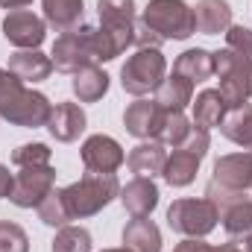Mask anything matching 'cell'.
<instances>
[{
  "label": "cell",
  "instance_id": "obj_37",
  "mask_svg": "<svg viewBox=\"0 0 252 252\" xmlns=\"http://www.w3.org/2000/svg\"><path fill=\"white\" fill-rule=\"evenodd\" d=\"M12 182H15V176L9 173L6 164H0V199H9V193H12Z\"/></svg>",
  "mask_w": 252,
  "mask_h": 252
},
{
  "label": "cell",
  "instance_id": "obj_2",
  "mask_svg": "<svg viewBox=\"0 0 252 252\" xmlns=\"http://www.w3.org/2000/svg\"><path fill=\"white\" fill-rule=\"evenodd\" d=\"M64 205L70 211V220H85L94 217L97 211H103L118 193H121V182L115 173H85L79 182L62 188Z\"/></svg>",
  "mask_w": 252,
  "mask_h": 252
},
{
  "label": "cell",
  "instance_id": "obj_18",
  "mask_svg": "<svg viewBox=\"0 0 252 252\" xmlns=\"http://www.w3.org/2000/svg\"><path fill=\"white\" fill-rule=\"evenodd\" d=\"M196 32L202 35H220L232 27V6L226 0H199L193 6Z\"/></svg>",
  "mask_w": 252,
  "mask_h": 252
},
{
  "label": "cell",
  "instance_id": "obj_13",
  "mask_svg": "<svg viewBox=\"0 0 252 252\" xmlns=\"http://www.w3.org/2000/svg\"><path fill=\"white\" fill-rule=\"evenodd\" d=\"M97 12H100V27L115 32L118 38H124L126 44H132V32H135V0H97Z\"/></svg>",
  "mask_w": 252,
  "mask_h": 252
},
{
  "label": "cell",
  "instance_id": "obj_7",
  "mask_svg": "<svg viewBox=\"0 0 252 252\" xmlns=\"http://www.w3.org/2000/svg\"><path fill=\"white\" fill-rule=\"evenodd\" d=\"M217 208L211 199H176L167 208V226L185 238H205L217 226Z\"/></svg>",
  "mask_w": 252,
  "mask_h": 252
},
{
  "label": "cell",
  "instance_id": "obj_29",
  "mask_svg": "<svg viewBox=\"0 0 252 252\" xmlns=\"http://www.w3.org/2000/svg\"><path fill=\"white\" fill-rule=\"evenodd\" d=\"M38 220L44 223V226H53V229H62L70 223V211H67V205H64V193L62 190H50L41 202H38Z\"/></svg>",
  "mask_w": 252,
  "mask_h": 252
},
{
  "label": "cell",
  "instance_id": "obj_27",
  "mask_svg": "<svg viewBox=\"0 0 252 252\" xmlns=\"http://www.w3.org/2000/svg\"><path fill=\"white\" fill-rule=\"evenodd\" d=\"M41 6H44V21L59 32L76 30L85 9L82 0H41Z\"/></svg>",
  "mask_w": 252,
  "mask_h": 252
},
{
  "label": "cell",
  "instance_id": "obj_30",
  "mask_svg": "<svg viewBox=\"0 0 252 252\" xmlns=\"http://www.w3.org/2000/svg\"><path fill=\"white\" fill-rule=\"evenodd\" d=\"M91 232L82 226H62L53 238V252H91Z\"/></svg>",
  "mask_w": 252,
  "mask_h": 252
},
{
  "label": "cell",
  "instance_id": "obj_25",
  "mask_svg": "<svg viewBox=\"0 0 252 252\" xmlns=\"http://www.w3.org/2000/svg\"><path fill=\"white\" fill-rule=\"evenodd\" d=\"M70 88H73V94H76L79 103H97L109 91V73L100 70V67H94V64L91 67H82L79 73H73Z\"/></svg>",
  "mask_w": 252,
  "mask_h": 252
},
{
  "label": "cell",
  "instance_id": "obj_15",
  "mask_svg": "<svg viewBox=\"0 0 252 252\" xmlns=\"http://www.w3.org/2000/svg\"><path fill=\"white\" fill-rule=\"evenodd\" d=\"M85 124H88V118H85L82 106H76V103H56L53 112H50L47 129H50V135L56 141L70 144V141H76L85 132Z\"/></svg>",
  "mask_w": 252,
  "mask_h": 252
},
{
  "label": "cell",
  "instance_id": "obj_39",
  "mask_svg": "<svg viewBox=\"0 0 252 252\" xmlns=\"http://www.w3.org/2000/svg\"><path fill=\"white\" fill-rule=\"evenodd\" d=\"M211 252H244V250H238L235 244H223V247H211Z\"/></svg>",
  "mask_w": 252,
  "mask_h": 252
},
{
  "label": "cell",
  "instance_id": "obj_11",
  "mask_svg": "<svg viewBox=\"0 0 252 252\" xmlns=\"http://www.w3.org/2000/svg\"><path fill=\"white\" fill-rule=\"evenodd\" d=\"M79 156H82L85 170H91V173H115L126 161L124 147L112 135H91V138H85Z\"/></svg>",
  "mask_w": 252,
  "mask_h": 252
},
{
  "label": "cell",
  "instance_id": "obj_38",
  "mask_svg": "<svg viewBox=\"0 0 252 252\" xmlns=\"http://www.w3.org/2000/svg\"><path fill=\"white\" fill-rule=\"evenodd\" d=\"M30 3H32V0H0V6H3V9H12V12H15V9H24V6H30Z\"/></svg>",
  "mask_w": 252,
  "mask_h": 252
},
{
  "label": "cell",
  "instance_id": "obj_22",
  "mask_svg": "<svg viewBox=\"0 0 252 252\" xmlns=\"http://www.w3.org/2000/svg\"><path fill=\"white\" fill-rule=\"evenodd\" d=\"M124 244L132 252H161V232L147 217H132L124 226Z\"/></svg>",
  "mask_w": 252,
  "mask_h": 252
},
{
  "label": "cell",
  "instance_id": "obj_26",
  "mask_svg": "<svg viewBox=\"0 0 252 252\" xmlns=\"http://www.w3.org/2000/svg\"><path fill=\"white\" fill-rule=\"evenodd\" d=\"M220 132H223L232 144H238V147H244V150H252V106L250 103L229 109L226 118L220 121Z\"/></svg>",
  "mask_w": 252,
  "mask_h": 252
},
{
  "label": "cell",
  "instance_id": "obj_4",
  "mask_svg": "<svg viewBox=\"0 0 252 252\" xmlns=\"http://www.w3.org/2000/svg\"><path fill=\"white\" fill-rule=\"evenodd\" d=\"M141 21L164 41H185L196 32L193 9L185 0H150Z\"/></svg>",
  "mask_w": 252,
  "mask_h": 252
},
{
  "label": "cell",
  "instance_id": "obj_21",
  "mask_svg": "<svg viewBox=\"0 0 252 252\" xmlns=\"http://www.w3.org/2000/svg\"><path fill=\"white\" fill-rule=\"evenodd\" d=\"M190 106H193V126H199L205 132H211L214 126H220V121L229 112V106H226V100H223V94L217 88L199 91L196 94V103H190Z\"/></svg>",
  "mask_w": 252,
  "mask_h": 252
},
{
  "label": "cell",
  "instance_id": "obj_10",
  "mask_svg": "<svg viewBox=\"0 0 252 252\" xmlns=\"http://www.w3.org/2000/svg\"><path fill=\"white\" fill-rule=\"evenodd\" d=\"M3 38L21 50H38L47 38V21L27 9H15L3 18Z\"/></svg>",
  "mask_w": 252,
  "mask_h": 252
},
{
  "label": "cell",
  "instance_id": "obj_12",
  "mask_svg": "<svg viewBox=\"0 0 252 252\" xmlns=\"http://www.w3.org/2000/svg\"><path fill=\"white\" fill-rule=\"evenodd\" d=\"M220 188L229 190H250L252 188V150L229 153L214 161V179Z\"/></svg>",
  "mask_w": 252,
  "mask_h": 252
},
{
  "label": "cell",
  "instance_id": "obj_6",
  "mask_svg": "<svg viewBox=\"0 0 252 252\" xmlns=\"http://www.w3.org/2000/svg\"><path fill=\"white\" fill-rule=\"evenodd\" d=\"M164 73H167V62H164L161 50L147 47L126 59V64L121 67V85L132 97H147L164 82Z\"/></svg>",
  "mask_w": 252,
  "mask_h": 252
},
{
  "label": "cell",
  "instance_id": "obj_35",
  "mask_svg": "<svg viewBox=\"0 0 252 252\" xmlns=\"http://www.w3.org/2000/svg\"><path fill=\"white\" fill-rule=\"evenodd\" d=\"M132 44H138V50H147V47H161L164 38H158L144 21H135V32H132Z\"/></svg>",
  "mask_w": 252,
  "mask_h": 252
},
{
  "label": "cell",
  "instance_id": "obj_3",
  "mask_svg": "<svg viewBox=\"0 0 252 252\" xmlns=\"http://www.w3.org/2000/svg\"><path fill=\"white\" fill-rule=\"evenodd\" d=\"M205 199L214 202L217 217L232 244H247L252 238V199L247 196V190H229L220 188L217 182H208Z\"/></svg>",
  "mask_w": 252,
  "mask_h": 252
},
{
  "label": "cell",
  "instance_id": "obj_32",
  "mask_svg": "<svg viewBox=\"0 0 252 252\" xmlns=\"http://www.w3.org/2000/svg\"><path fill=\"white\" fill-rule=\"evenodd\" d=\"M0 252H30L27 232L12 220H0Z\"/></svg>",
  "mask_w": 252,
  "mask_h": 252
},
{
  "label": "cell",
  "instance_id": "obj_1",
  "mask_svg": "<svg viewBox=\"0 0 252 252\" xmlns=\"http://www.w3.org/2000/svg\"><path fill=\"white\" fill-rule=\"evenodd\" d=\"M50 112H53V103L41 91L27 88V82L3 70L0 76V118L3 121H9L12 126H24V129H38V126H47Z\"/></svg>",
  "mask_w": 252,
  "mask_h": 252
},
{
  "label": "cell",
  "instance_id": "obj_14",
  "mask_svg": "<svg viewBox=\"0 0 252 252\" xmlns=\"http://www.w3.org/2000/svg\"><path fill=\"white\" fill-rule=\"evenodd\" d=\"M161 109L156 100H138L132 103L124 112V126L129 135L141 138V141H150V138H158V126H161Z\"/></svg>",
  "mask_w": 252,
  "mask_h": 252
},
{
  "label": "cell",
  "instance_id": "obj_16",
  "mask_svg": "<svg viewBox=\"0 0 252 252\" xmlns=\"http://www.w3.org/2000/svg\"><path fill=\"white\" fill-rule=\"evenodd\" d=\"M164 161H167V150L161 141L150 138V141H141L138 147L129 150L126 156V164L135 176H144V179H153L164 170Z\"/></svg>",
  "mask_w": 252,
  "mask_h": 252
},
{
  "label": "cell",
  "instance_id": "obj_24",
  "mask_svg": "<svg viewBox=\"0 0 252 252\" xmlns=\"http://www.w3.org/2000/svg\"><path fill=\"white\" fill-rule=\"evenodd\" d=\"M199 156H193L188 150H173V156H167V161H164V170H161V176H164V182L170 185V188H185L190 185L193 179H196V170H199Z\"/></svg>",
  "mask_w": 252,
  "mask_h": 252
},
{
  "label": "cell",
  "instance_id": "obj_23",
  "mask_svg": "<svg viewBox=\"0 0 252 252\" xmlns=\"http://www.w3.org/2000/svg\"><path fill=\"white\" fill-rule=\"evenodd\" d=\"M173 73L185 76L190 85L205 82V79L214 76V53H211V50H202V47H190V50H185V53L176 59Z\"/></svg>",
  "mask_w": 252,
  "mask_h": 252
},
{
  "label": "cell",
  "instance_id": "obj_33",
  "mask_svg": "<svg viewBox=\"0 0 252 252\" xmlns=\"http://www.w3.org/2000/svg\"><path fill=\"white\" fill-rule=\"evenodd\" d=\"M226 47L235 50V53H241V56H247V59H252V30L232 24L226 30Z\"/></svg>",
  "mask_w": 252,
  "mask_h": 252
},
{
  "label": "cell",
  "instance_id": "obj_31",
  "mask_svg": "<svg viewBox=\"0 0 252 252\" xmlns=\"http://www.w3.org/2000/svg\"><path fill=\"white\" fill-rule=\"evenodd\" d=\"M50 158H53V150L47 144H41V141L21 144L12 153V164H18V167H44V164H50Z\"/></svg>",
  "mask_w": 252,
  "mask_h": 252
},
{
  "label": "cell",
  "instance_id": "obj_9",
  "mask_svg": "<svg viewBox=\"0 0 252 252\" xmlns=\"http://www.w3.org/2000/svg\"><path fill=\"white\" fill-rule=\"evenodd\" d=\"M53 185H56V170L50 164H44V167H21V173H15L9 199L18 208H38V202L53 190Z\"/></svg>",
  "mask_w": 252,
  "mask_h": 252
},
{
  "label": "cell",
  "instance_id": "obj_41",
  "mask_svg": "<svg viewBox=\"0 0 252 252\" xmlns=\"http://www.w3.org/2000/svg\"><path fill=\"white\" fill-rule=\"evenodd\" d=\"M247 252H252V238H250V241H247Z\"/></svg>",
  "mask_w": 252,
  "mask_h": 252
},
{
  "label": "cell",
  "instance_id": "obj_20",
  "mask_svg": "<svg viewBox=\"0 0 252 252\" xmlns=\"http://www.w3.org/2000/svg\"><path fill=\"white\" fill-rule=\"evenodd\" d=\"M156 103H158L161 112H185V106L193 103V85H190L185 76L170 73L156 88Z\"/></svg>",
  "mask_w": 252,
  "mask_h": 252
},
{
  "label": "cell",
  "instance_id": "obj_42",
  "mask_svg": "<svg viewBox=\"0 0 252 252\" xmlns=\"http://www.w3.org/2000/svg\"><path fill=\"white\" fill-rule=\"evenodd\" d=\"M0 76H3V67H0Z\"/></svg>",
  "mask_w": 252,
  "mask_h": 252
},
{
  "label": "cell",
  "instance_id": "obj_19",
  "mask_svg": "<svg viewBox=\"0 0 252 252\" xmlns=\"http://www.w3.org/2000/svg\"><path fill=\"white\" fill-rule=\"evenodd\" d=\"M9 73H15L21 82H41L53 73V59L41 50H18L9 56Z\"/></svg>",
  "mask_w": 252,
  "mask_h": 252
},
{
  "label": "cell",
  "instance_id": "obj_5",
  "mask_svg": "<svg viewBox=\"0 0 252 252\" xmlns=\"http://www.w3.org/2000/svg\"><path fill=\"white\" fill-rule=\"evenodd\" d=\"M214 73L220 76V94L229 109L244 106L252 97V59L223 47L214 53Z\"/></svg>",
  "mask_w": 252,
  "mask_h": 252
},
{
  "label": "cell",
  "instance_id": "obj_17",
  "mask_svg": "<svg viewBox=\"0 0 252 252\" xmlns=\"http://www.w3.org/2000/svg\"><path fill=\"white\" fill-rule=\"evenodd\" d=\"M121 202L132 217H150V211L158 205V188L153 179H144V176H135L132 182H126L121 188Z\"/></svg>",
  "mask_w": 252,
  "mask_h": 252
},
{
  "label": "cell",
  "instance_id": "obj_34",
  "mask_svg": "<svg viewBox=\"0 0 252 252\" xmlns=\"http://www.w3.org/2000/svg\"><path fill=\"white\" fill-rule=\"evenodd\" d=\"M208 147H211V138H208V132H205V129H199V126H193V129H190V135L185 138V144H182V150H188V153L199 156V158H205Z\"/></svg>",
  "mask_w": 252,
  "mask_h": 252
},
{
  "label": "cell",
  "instance_id": "obj_40",
  "mask_svg": "<svg viewBox=\"0 0 252 252\" xmlns=\"http://www.w3.org/2000/svg\"><path fill=\"white\" fill-rule=\"evenodd\" d=\"M103 252H132L129 247H115V250H103Z\"/></svg>",
  "mask_w": 252,
  "mask_h": 252
},
{
  "label": "cell",
  "instance_id": "obj_36",
  "mask_svg": "<svg viewBox=\"0 0 252 252\" xmlns=\"http://www.w3.org/2000/svg\"><path fill=\"white\" fill-rule=\"evenodd\" d=\"M173 252H211V247L202 238H188V241H182Z\"/></svg>",
  "mask_w": 252,
  "mask_h": 252
},
{
  "label": "cell",
  "instance_id": "obj_28",
  "mask_svg": "<svg viewBox=\"0 0 252 252\" xmlns=\"http://www.w3.org/2000/svg\"><path fill=\"white\" fill-rule=\"evenodd\" d=\"M190 129H193V124H190L182 112H164V115H161V126H158V138H156V141H161V144L179 150V147L185 144V138L190 135Z\"/></svg>",
  "mask_w": 252,
  "mask_h": 252
},
{
  "label": "cell",
  "instance_id": "obj_8",
  "mask_svg": "<svg viewBox=\"0 0 252 252\" xmlns=\"http://www.w3.org/2000/svg\"><path fill=\"white\" fill-rule=\"evenodd\" d=\"M50 59H53V67L62 73H79L82 67H91L97 62L94 50H91V38H88V24L62 32L53 44Z\"/></svg>",
  "mask_w": 252,
  "mask_h": 252
}]
</instances>
